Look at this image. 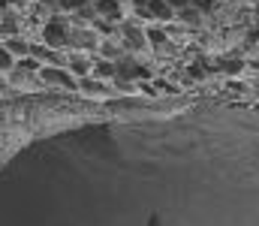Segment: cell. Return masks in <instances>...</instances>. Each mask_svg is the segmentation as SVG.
Listing matches in <instances>:
<instances>
[{"instance_id":"1","label":"cell","mask_w":259,"mask_h":226,"mask_svg":"<svg viewBox=\"0 0 259 226\" xmlns=\"http://www.w3.org/2000/svg\"><path fill=\"white\" fill-rule=\"evenodd\" d=\"M9 67H12V58L6 52H0V70H9Z\"/></svg>"}]
</instances>
